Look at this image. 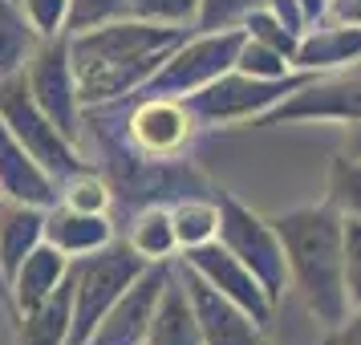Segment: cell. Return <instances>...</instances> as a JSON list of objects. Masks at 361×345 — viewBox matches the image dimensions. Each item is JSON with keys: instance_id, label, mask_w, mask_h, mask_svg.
<instances>
[{"instance_id": "cell-26", "label": "cell", "mask_w": 361, "mask_h": 345, "mask_svg": "<svg viewBox=\"0 0 361 345\" xmlns=\"http://www.w3.org/2000/svg\"><path fill=\"white\" fill-rule=\"evenodd\" d=\"M268 0H199L195 33H219V29H244V20L264 8Z\"/></svg>"}, {"instance_id": "cell-18", "label": "cell", "mask_w": 361, "mask_h": 345, "mask_svg": "<svg viewBox=\"0 0 361 345\" xmlns=\"http://www.w3.org/2000/svg\"><path fill=\"white\" fill-rule=\"evenodd\" d=\"M45 212L49 207L0 199V280H4V296H8V280L20 268V260L33 248L45 244Z\"/></svg>"}, {"instance_id": "cell-1", "label": "cell", "mask_w": 361, "mask_h": 345, "mask_svg": "<svg viewBox=\"0 0 361 345\" xmlns=\"http://www.w3.org/2000/svg\"><path fill=\"white\" fill-rule=\"evenodd\" d=\"M187 33L191 29L154 25V20L138 17H122L110 25H98V29L73 33L69 37V61H73L82 106L102 110L110 102L134 98Z\"/></svg>"}, {"instance_id": "cell-37", "label": "cell", "mask_w": 361, "mask_h": 345, "mask_svg": "<svg viewBox=\"0 0 361 345\" xmlns=\"http://www.w3.org/2000/svg\"><path fill=\"white\" fill-rule=\"evenodd\" d=\"M345 155L361 159V122H353V126L345 131Z\"/></svg>"}, {"instance_id": "cell-30", "label": "cell", "mask_w": 361, "mask_h": 345, "mask_svg": "<svg viewBox=\"0 0 361 345\" xmlns=\"http://www.w3.org/2000/svg\"><path fill=\"white\" fill-rule=\"evenodd\" d=\"M122 17H130L126 13V0H69L66 37L98 29V25H110V20H122Z\"/></svg>"}, {"instance_id": "cell-34", "label": "cell", "mask_w": 361, "mask_h": 345, "mask_svg": "<svg viewBox=\"0 0 361 345\" xmlns=\"http://www.w3.org/2000/svg\"><path fill=\"white\" fill-rule=\"evenodd\" d=\"M264 8H272V13H276V17L284 20L288 29H293V33H305V29H309V20H305V8H300V0H268Z\"/></svg>"}, {"instance_id": "cell-20", "label": "cell", "mask_w": 361, "mask_h": 345, "mask_svg": "<svg viewBox=\"0 0 361 345\" xmlns=\"http://www.w3.org/2000/svg\"><path fill=\"white\" fill-rule=\"evenodd\" d=\"M73 329V280H61L57 293L45 296L37 309L20 313L17 337L20 345H66Z\"/></svg>"}, {"instance_id": "cell-5", "label": "cell", "mask_w": 361, "mask_h": 345, "mask_svg": "<svg viewBox=\"0 0 361 345\" xmlns=\"http://www.w3.org/2000/svg\"><path fill=\"white\" fill-rule=\"evenodd\" d=\"M240 45H244V29H219V33L191 29L134 98H191L235 69Z\"/></svg>"}, {"instance_id": "cell-21", "label": "cell", "mask_w": 361, "mask_h": 345, "mask_svg": "<svg viewBox=\"0 0 361 345\" xmlns=\"http://www.w3.org/2000/svg\"><path fill=\"white\" fill-rule=\"evenodd\" d=\"M126 244L150 264H166V260H179V236H175V219H171V207L163 203H150L134 215L130 236Z\"/></svg>"}, {"instance_id": "cell-13", "label": "cell", "mask_w": 361, "mask_h": 345, "mask_svg": "<svg viewBox=\"0 0 361 345\" xmlns=\"http://www.w3.org/2000/svg\"><path fill=\"white\" fill-rule=\"evenodd\" d=\"M171 268H175V260L147 264V272L118 296L114 309L106 313V321L90 337V345H147L150 317H154V305H159L166 280H171Z\"/></svg>"}, {"instance_id": "cell-28", "label": "cell", "mask_w": 361, "mask_h": 345, "mask_svg": "<svg viewBox=\"0 0 361 345\" xmlns=\"http://www.w3.org/2000/svg\"><path fill=\"white\" fill-rule=\"evenodd\" d=\"M126 13L138 20H154V25H179V29H195L199 0H126Z\"/></svg>"}, {"instance_id": "cell-14", "label": "cell", "mask_w": 361, "mask_h": 345, "mask_svg": "<svg viewBox=\"0 0 361 345\" xmlns=\"http://www.w3.org/2000/svg\"><path fill=\"white\" fill-rule=\"evenodd\" d=\"M0 199L33 203V207L61 203V183L20 147V138L4 126V118H0Z\"/></svg>"}, {"instance_id": "cell-32", "label": "cell", "mask_w": 361, "mask_h": 345, "mask_svg": "<svg viewBox=\"0 0 361 345\" xmlns=\"http://www.w3.org/2000/svg\"><path fill=\"white\" fill-rule=\"evenodd\" d=\"M341 240H345V293H349V309H361V219L345 215Z\"/></svg>"}, {"instance_id": "cell-4", "label": "cell", "mask_w": 361, "mask_h": 345, "mask_svg": "<svg viewBox=\"0 0 361 345\" xmlns=\"http://www.w3.org/2000/svg\"><path fill=\"white\" fill-rule=\"evenodd\" d=\"M312 78H321V73L293 69L288 78H252V73L231 69L219 82H212L207 90H199V94H191V98H183V102L191 106L199 126H240V122L256 126L264 114H272L280 102H288Z\"/></svg>"}, {"instance_id": "cell-10", "label": "cell", "mask_w": 361, "mask_h": 345, "mask_svg": "<svg viewBox=\"0 0 361 345\" xmlns=\"http://www.w3.org/2000/svg\"><path fill=\"white\" fill-rule=\"evenodd\" d=\"M293 122H361V78H312L300 85L288 102H280L272 114H264L256 126H293Z\"/></svg>"}, {"instance_id": "cell-3", "label": "cell", "mask_w": 361, "mask_h": 345, "mask_svg": "<svg viewBox=\"0 0 361 345\" xmlns=\"http://www.w3.org/2000/svg\"><path fill=\"white\" fill-rule=\"evenodd\" d=\"M147 264L126 240L110 244L102 252L78 256L69 264V280H73V329H69L66 345H90V337L98 333L106 321V313L118 305V296L130 289L134 280L147 272Z\"/></svg>"}, {"instance_id": "cell-6", "label": "cell", "mask_w": 361, "mask_h": 345, "mask_svg": "<svg viewBox=\"0 0 361 345\" xmlns=\"http://www.w3.org/2000/svg\"><path fill=\"white\" fill-rule=\"evenodd\" d=\"M0 118L20 138V147L29 150L57 183L73 179V175H82L85 167H90L82 159V147L69 143L66 134H61V126L33 102L29 82H25V69L13 73V78H0Z\"/></svg>"}, {"instance_id": "cell-15", "label": "cell", "mask_w": 361, "mask_h": 345, "mask_svg": "<svg viewBox=\"0 0 361 345\" xmlns=\"http://www.w3.org/2000/svg\"><path fill=\"white\" fill-rule=\"evenodd\" d=\"M353 61H361V25H337V20L305 29L293 57V66L305 73H337Z\"/></svg>"}, {"instance_id": "cell-17", "label": "cell", "mask_w": 361, "mask_h": 345, "mask_svg": "<svg viewBox=\"0 0 361 345\" xmlns=\"http://www.w3.org/2000/svg\"><path fill=\"white\" fill-rule=\"evenodd\" d=\"M45 240L61 248L69 260H78V256H90V252L114 244V224H110V215L73 212L66 203H53L45 212Z\"/></svg>"}, {"instance_id": "cell-11", "label": "cell", "mask_w": 361, "mask_h": 345, "mask_svg": "<svg viewBox=\"0 0 361 345\" xmlns=\"http://www.w3.org/2000/svg\"><path fill=\"white\" fill-rule=\"evenodd\" d=\"M195 126L199 122L183 98H138L126 134L142 159H175L191 143Z\"/></svg>"}, {"instance_id": "cell-9", "label": "cell", "mask_w": 361, "mask_h": 345, "mask_svg": "<svg viewBox=\"0 0 361 345\" xmlns=\"http://www.w3.org/2000/svg\"><path fill=\"white\" fill-rule=\"evenodd\" d=\"M179 260L187 264L195 277L207 280L212 289H219L228 301H235L244 313H252L264 329L276 321V301L264 293V284L256 280V272H252V268H247L235 252H228L219 240H212V244H199V248H183Z\"/></svg>"}, {"instance_id": "cell-38", "label": "cell", "mask_w": 361, "mask_h": 345, "mask_svg": "<svg viewBox=\"0 0 361 345\" xmlns=\"http://www.w3.org/2000/svg\"><path fill=\"white\" fill-rule=\"evenodd\" d=\"M0 293H4V280H0Z\"/></svg>"}, {"instance_id": "cell-7", "label": "cell", "mask_w": 361, "mask_h": 345, "mask_svg": "<svg viewBox=\"0 0 361 345\" xmlns=\"http://www.w3.org/2000/svg\"><path fill=\"white\" fill-rule=\"evenodd\" d=\"M219 244L235 252L256 272L264 293L280 305V296L288 289V260H284V240L276 231V219H264L244 199L219 195Z\"/></svg>"}, {"instance_id": "cell-33", "label": "cell", "mask_w": 361, "mask_h": 345, "mask_svg": "<svg viewBox=\"0 0 361 345\" xmlns=\"http://www.w3.org/2000/svg\"><path fill=\"white\" fill-rule=\"evenodd\" d=\"M325 345H361V309H349L337 329H325Z\"/></svg>"}, {"instance_id": "cell-19", "label": "cell", "mask_w": 361, "mask_h": 345, "mask_svg": "<svg viewBox=\"0 0 361 345\" xmlns=\"http://www.w3.org/2000/svg\"><path fill=\"white\" fill-rule=\"evenodd\" d=\"M147 345H203L195 309H191V296H187V284L179 277V264L171 268V280H166L163 296L154 305Z\"/></svg>"}, {"instance_id": "cell-12", "label": "cell", "mask_w": 361, "mask_h": 345, "mask_svg": "<svg viewBox=\"0 0 361 345\" xmlns=\"http://www.w3.org/2000/svg\"><path fill=\"white\" fill-rule=\"evenodd\" d=\"M175 264H179V277L187 284V296H191L203 345H264V325L252 313H244L235 301H228L219 289H212L203 277H195L183 260Z\"/></svg>"}, {"instance_id": "cell-25", "label": "cell", "mask_w": 361, "mask_h": 345, "mask_svg": "<svg viewBox=\"0 0 361 345\" xmlns=\"http://www.w3.org/2000/svg\"><path fill=\"white\" fill-rule=\"evenodd\" d=\"M61 203L73 207V212H94V215H110V203H114V191H110V183L94 175L90 167H85L82 175H73V179L61 183Z\"/></svg>"}, {"instance_id": "cell-27", "label": "cell", "mask_w": 361, "mask_h": 345, "mask_svg": "<svg viewBox=\"0 0 361 345\" xmlns=\"http://www.w3.org/2000/svg\"><path fill=\"white\" fill-rule=\"evenodd\" d=\"M244 33L252 37V41H260V45H268V49H276V53H284L288 61L296 57V45H300V33H293L284 20L272 13V8H256L252 17L244 20ZM296 69V66H293Z\"/></svg>"}, {"instance_id": "cell-24", "label": "cell", "mask_w": 361, "mask_h": 345, "mask_svg": "<svg viewBox=\"0 0 361 345\" xmlns=\"http://www.w3.org/2000/svg\"><path fill=\"white\" fill-rule=\"evenodd\" d=\"M329 203L341 215L361 219V159L345 155V150L329 163Z\"/></svg>"}, {"instance_id": "cell-36", "label": "cell", "mask_w": 361, "mask_h": 345, "mask_svg": "<svg viewBox=\"0 0 361 345\" xmlns=\"http://www.w3.org/2000/svg\"><path fill=\"white\" fill-rule=\"evenodd\" d=\"M300 8H305V20H309V29H312V25H321V20L329 17V0H300Z\"/></svg>"}, {"instance_id": "cell-23", "label": "cell", "mask_w": 361, "mask_h": 345, "mask_svg": "<svg viewBox=\"0 0 361 345\" xmlns=\"http://www.w3.org/2000/svg\"><path fill=\"white\" fill-rule=\"evenodd\" d=\"M171 219H175V236H179V252L183 248H199L219 240V199H195L183 195L171 203Z\"/></svg>"}, {"instance_id": "cell-35", "label": "cell", "mask_w": 361, "mask_h": 345, "mask_svg": "<svg viewBox=\"0 0 361 345\" xmlns=\"http://www.w3.org/2000/svg\"><path fill=\"white\" fill-rule=\"evenodd\" d=\"M337 25H361V0H329V17Z\"/></svg>"}, {"instance_id": "cell-31", "label": "cell", "mask_w": 361, "mask_h": 345, "mask_svg": "<svg viewBox=\"0 0 361 345\" xmlns=\"http://www.w3.org/2000/svg\"><path fill=\"white\" fill-rule=\"evenodd\" d=\"M29 25L37 29L41 41L49 37H66V25H69V0H20Z\"/></svg>"}, {"instance_id": "cell-22", "label": "cell", "mask_w": 361, "mask_h": 345, "mask_svg": "<svg viewBox=\"0 0 361 345\" xmlns=\"http://www.w3.org/2000/svg\"><path fill=\"white\" fill-rule=\"evenodd\" d=\"M37 45H41V37L29 25L20 0H0V78L20 73V69L29 66Z\"/></svg>"}, {"instance_id": "cell-8", "label": "cell", "mask_w": 361, "mask_h": 345, "mask_svg": "<svg viewBox=\"0 0 361 345\" xmlns=\"http://www.w3.org/2000/svg\"><path fill=\"white\" fill-rule=\"evenodd\" d=\"M25 82L33 102L61 126L69 143L82 147V126H85V106L78 94V78H73V61H69V37H49L41 41L25 66Z\"/></svg>"}, {"instance_id": "cell-2", "label": "cell", "mask_w": 361, "mask_h": 345, "mask_svg": "<svg viewBox=\"0 0 361 345\" xmlns=\"http://www.w3.org/2000/svg\"><path fill=\"white\" fill-rule=\"evenodd\" d=\"M341 224L345 215L329 199L276 215V231L288 260V289L300 296L312 321H321L325 329H337L349 317Z\"/></svg>"}, {"instance_id": "cell-16", "label": "cell", "mask_w": 361, "mask_h": 345, "mask_svg": "<svg viewBox=\"0 0 361 345\" xmlns=\"http://www.w3.org/2000/svg\"><path fill=\"white\" fill-rule=\"evenodd\" d=\"M69 256L61 252V248H53L49 240L41 248H33L25 260H20V268L13 272V280H8V301H13V309L20 313H29L37 309L45 296L57 293V284L69 277Z\"/></svg>"}, {"instance_id": "cell-29", "label": "cell", "mask_w": 361, "mask_h": 345, "mask_svg": "<svg viewBox=\"0 0 361 345\" xmlns=\"http://www.w3.org/2000/svg\"><path fill=\"white\" fill-rule=\"evenodd\" d=\"M235 69H240V73H252V78H288V73H293V61H288L284 53L268 49V45H260V41H252V37L244 33Z\"/></svg>"}]
</instances>
